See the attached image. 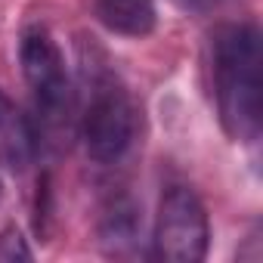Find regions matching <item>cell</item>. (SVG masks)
I'll return each instance as SVG.
<instances>
[{"label":"cell","mask_w":263,"mask_h":263,"mask_svg":"<svg viewBox=\"0 0 263 263\" xmlns=\"http://www.w3.org/2000/svg\"><path fill=\"white\" fill-rule=\"evenodd\" d=\"M37 130L31 118L0 90V167L10 174L28 171V164L37 155Z\"/></svg>","instance_id":"5"},{"label":"cell","mask_w":263,"mask_h":263,"mask_svg":"<svg viewBox=\"0 0 263 263\" xmlns=\"http://www.w3.org/2000/svg\"><path fill=\"white\" fill-rule=\"evenodd\" d=\"M93 19L121 37H149L158 25L155 0H93Z\"/></svg>","instance_id":"7"},{"label":"cell","mask_w":263,"mask_h":263,"mask_svg":"<svg viewBox=\"0 0 263 263\" xmlns=\"http://www.w3.org/2000/svg\"><path fill=\"white\" fill-rule=\"evenodd\" d=\"M31 257H34V251L22 238L19 226H7L0 232V260H31Z\"/></svg>","instance_id":"8"},{"label":"cell","mask_w":263,"mask_h":263,"mask_svg":"<svg viewBox=\"0 0 263 263\" xmlns=\"http://www.w3.org/2000/svg\"><path fill=\"white\" fill-rule=\"evenodd\" d=\"M22 74L31 87L34 108L50 127H65L74 108L71 81L65 71V56L44 25H28L19 37Z\"/></svg>","instance_id":"3"},{"label":"cell","mask_w":263,"mask_h":263,"mask_svg":"<svg viewBox=\"0 0 263 263\" xmlns=\"http://www.w3.org/2000/svg\"><path fill=\"white\" fill-rule=\"evenodd\" d=\"M211 245V223L201 198L189 186H171L161 195L152 254L167 263H198Z\"/></svg>","instance_id":"4"},{"label":"cell","mask_w":263,"mask_h":263,"mask_svg":"<svg viewBox=\"0 0 263 263\" xmlns=\"http://www.w3.org/2000/svg\"><path fill=\"white\" fill-rule=\"evenodd\" d=\"M263 53L260 28L254 22L220 25L211 37V87L217 99L220 127L232 143H254L260 137L263 111Z\"/></svg>","instance_id":"1"},{"label":"cell","mask_w":263,"mask_h":263,"mask_svg":"<svg viewBox=\"0 0 263 263\" xmlns=\"http://www.w3.org/2000/svg\"><path fill=\"white\" fill-rule=\"evenodd\" d=\"M99 238L108 254L127 257L140 248L143 238V211L130 195H118L105 204L99 217Z\"/></svg>","instance_id":"6"},{"label":"cell","mask_w":263,"mask_h":263,"mask_svg":"<svg viewBox=\"0 0 263 263\" xmlns=\"http://www.w3.org/2000/svg\"><path fill=\"white\" fill-rule=\"evenodd\" d=\"M84 90L87 99L78 121L84 149L96 164H115L130 152L137 140L140 127L137 102L111 68L93 62L84 65Z\"/></svg>","instance_id":"2"},{"label":"cell","mask_w":263,"mask_h":263,"mask_svg":"<svg viewBox=\"0 0 263 263\" xmlns=\"http://www.w3.org/2000/svg\"><path fill=\"white\" fill-rule=\"evenodd\" d=\"M177 7H183V10H189V13H211L214 7H220L223 0H174Z\"/></svg>","instance_id":"9"}]
</instances>
